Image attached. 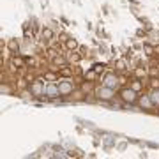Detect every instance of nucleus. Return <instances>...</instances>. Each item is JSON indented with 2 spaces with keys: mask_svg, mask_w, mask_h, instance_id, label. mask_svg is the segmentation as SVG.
I'll return each mask as SVG.
<instances>
[{
  "mask_svg": "<svg viewBox=\"0 0 159 159\" xmlns=\"http://www.w3.org/2000/svg\"><path fill=\"white\" fill-rule=\"evenodd\" d=\"M119 96L125 104H134V102H138V97H140L138 92L133 90L131 87H122V89L119 90Z\"/></svg>",
  "mask_w": 159,
  "mask_h": 159,
  "instance_id": "obj_1",
  "label": "nucleus"
},
{
  "mask_svg": "<svg viewBox=\"0 0 159 159\" xmlns=\"http://www.w3.org/2000/svg\"><path fill=\"white\" fill-rule=\"evenodd\" d=\"M94 96L99 99V101H111L115 97V89H110L106 85H101V87H96V90H94Z\"/></svg>",
  "mask_w": 159,
  "mask_h": 159,
  "instance_id": "obj_2",
  "label": "nucleus"
},
{
  "mask_svg": "<svg viewBox=\"0 0 159 159\" xmlns=\"http://www.w3.org/2000/svg\"><path fill=\"white\" fill-rule=\"evenodd\" d=\"M44 81H46L44 76H39V78L32 80V81H30V85H29L30 94H32V96H43V94H44V89H46Z\"/></svg>",
  "mask_w": 159,
  "mask_h": 159,
  "instance_id": "obj_3",
  "label": "nucleus"
},
{
  "mask_svg": "<svg viewBox=\"0 0 159 159\" xmlns=\"http://www.w3.org/2000/svg\"><path fill=\"white\" fill-rule=\"evenodd\" d=\"M101 81H102V85L110 87V89H119L120 76H117L115 73H104L102 74V78H101Z\"/></svg>",
  "mask_w": 159,
  "mask_h": 159,
  "instance_id": "obj_4",
  "label": "nucleus"
},
{
  "mask_svg": "<svg viewBox=\"0 0 159 159\" xmlns=\"http://www.w3.org/2000/svg\"><path fill=\"white\" fill-rule=\"evenodd\" d=\"M58 90L60 96H71L74 92V83L71 81V78H62L58 81Z\"/></svg>",
  "mask_w": 159,
  "mask_h": 159,
  "instance_id": "obj_5",
  "label": "nucleus"
},
{
  "mask_svg": "<svg viewBox=\"0 0 159 159\" xmlns=\"http://www.w3.org/2000/svg\"><path fill=\"white\" fill-rule=\"evenodd\" d=\"M44 94L48 97H57L60 96V90H58V81H50L44 89Z\"/></svg>",
  "mask_w": 159,
  "mask_h": 159,
  "instance_id": "obj_6",
  "label": "nucleus"
},
{
  "mask_svg": "<svg viewBox=\"0 0 159 159\" xmlns=\"http://www.w3.org/2000/svg\"><path fill=\"white\" fill-rule=\"evenodd\" d=\"M73 74H74V69L69 67L67 64L60 66V69H58V76L60 78H73Z\"/></svg>",
  "mask_w": 159,
  "mask_h": 159,
  "instance_id": "obj_7",
  "label": "nucleus"
},
{
  "mask_svg": "<svg viewBox=\"0 0 159 159\" xmlns=\"http://www.w3.org/2000/svg\"><path fill=\"white\" fill-rule=\"evenodd\" d=\"M25 64H27L25 58L16 57V55H12V57H11V67L12 69H21V67H25Z\"/></svg>",
  "mask_w": 159,
  "mask_h": 159,
  "instance_id": "obj_8",
  "label": "nucleus"
},
{
  "mask_svg": "<svg viewBox=\"0 0 159 159\" xmlns=\"http://www.w3.org/2000/svg\"><path fill=\"white\" fill-rule=\"evenodd\" d=\"M138 102H140V106H142V108H147V110H150L154 106L152 99H150V94H148V96H140V97H138Z\"/></svg>",
  "mask_w": 159,
  "mask_h": 159,
  "instance_id": "obj_9",
  "label": "nucleus"
},
{
  "mask_svg": "<svg viewBox=\"0 0 159 159\" xmlns=\"http://www.w3.org/2000/svg\"><path fill=\"white\" fill-rule=\"evenodd\" d=\"M129 87L133 89V90H136L138 94L145 89V83H143V80H138V78H134V80H131L129 81Z\"/></svg>",
  "mask_w": 159,
  "mask_h": 159,
  "instance_id": "obj_10",
  "label": "nucleus"
},
{
  "mask_svg": "<svg viewBox=\"0 0 159 159\" xmlns=\"http://www.w3.org/2000/svg\"><path fill=\"white\" fill-rule=\"evenodd\" d=\"M99 76H101V74L97 73V71H96L94 67L87 69L85 73H83V78H85V80H89V81H96V80L99 78Z\"/></svg>",
  "mask_w": 159,
  "mask_h": 159,
  "instance_id": "obj_11",
  "label": "nucleus"
},
{
  "mask_svg": "<svg viewBox=\"0 0 159 159\" xmlns=\"http://www.w3.org/2000/svg\"><path fill=\"white\" fill-rule=\"evenodd\" d=\"M94 90H96V85H94V81L83 80V83H81V92H83V94H89V92H92V94H94Z\"/></svg>",
  "mask_w": 159,
  "mask_h": 159,
  "instance_id": "obj_12",
  "label": "nucleus"
},
{
  "mask_svg": "<svg viewBox=\"0 0 159 159\" xmlns=\"http://www.w3.org/2000/svg\"><path fill=\"white\" fill-rule=\"evenodd\" d=\"M7 48H9V51H11L12 55H16L18 51H20V44H18L16 39H9L7 41Z\"/></svg>",
  "mask_w": 159,
  "mask_h": 159,
  "instance_id": "obj_13",
  "label": "nucleus"
},
{
  "mask_svg": "<svg viewBox=\"0 0 159 159\" xmlns=\"http://www.w3.org/2000/svg\"><path fill=\"white\" fill-rule=\"evenodd\" d=\"M44 78H46V81H58V73L57 71H53V69H50V71H46L44 73Z\"/></svg>",
  "mask_w": 159,
  "mask_h": 159,
  "instance_id": "obj_14",
  "label": "nucleus"
},
{
  "mask_svg": "<svg viewBox=\"0 0 159 159\" xmlns=\"http://www.w3.org/2000/svg\"><path fill=\"white\" fill-rule=\"evenodd\" d=\"M41 35H43V39L44 41H51L53 39V35H55V32H53L50 27H44V29L41 30Z\"/></svg>",
  "mask_w": 159,
  "mask_h": 159,
  "instance_id": "obj_15",
  "label": "nucleus"
},
{
  "mask_svg": "<svg viewBox=\"0 0 159 159\" xmlns=\"http://www.w3.org/2000/svg\"><path fill=\"white\" fill-rule=\"evenodd\" d=\"M66 48H67L69 51H74V50H78L80 44H78V41L73 39V37H67V41H66Z\"/></svg>",
  "mask_w": 159,
  "mask_h": 159,
  "instance_id": "obj_16",
  "label": "nucleus"
},
{
  "mask_svg": "<svg viewBox=\"0 0 159 159\" xmlns=\"http://www.w3.org/2000/svg\"><path fill=\"white\" fill-rule=\"evenodd\" d=\"M51 64L60 67V66H64V64H66V58H64L62 55H57V53H55V55H51Z\"/></svg>",
  "mask_w": 159,
  "mask_h": 159,
  "instance_id": "obj_17",
  "label": "nucleus"
},
{
  "mask_svg": "<svg viewBox=\"0 0 159 159\" xmlns=\"http://www.w3.org/2000/svg\"><path fill=\"white\" fill-rule=\"evenodd\" d=\"M150 99H152L154 106H159V89H152L150 90Z\"/></svg>",
  "mask_w": 159,
  "mask_h": 159,
  "instance_id": "obj_18",
  "label": "nucleus"
},
{
  "mask_svg": "<svg viewBox=\"0 0 159 159\" xmlns=\"http://www.w3.org/2000/svg\"><path fill=\"white\" fill-rule=\"evenodd\" d=\"M69 62H71V64H80V62H81V55L76 53V50L71 51V55H69Z\"/></svg>",
  "mask_w": 159,
  "mask_h": 159,
  "instance_id": "obj_19",
  "label": "nucleus"
},
{
  "mask_svg": "<svg viewBox=\"0 0 159 159\" xmlns=\"http://www.w3.org/2000/svg\"><path fill=\"white\" fill-rule=\"evenodd\" d=\"M143 51H145V55H147V57H150V58L156 55V48H154V46H150V44H143Z\"/></svg>",
  "mask_w": 159,
  "mask_h": 159,
  "instance_id": "obj_20",
  "label": "nucleus"
},
{
  "mask_svg": "<svg viewBox=\"0 0 159 159\" xmlns=\"http://www.w3.org/2000/svg\"><path fill=\"white\" fill-rule=\"evenodd\" d=\"M145 76H147V71H145L143 67H136V69H134V78H138V80H143Z\"/></svg>",
  "mask_w": 159,
  "mask_h": 159,
  "instance_id": "obj_21",
  "label": "nucleus"
},
{
  "mask_svg": "<svg viewBox=\"0 0 159 159\" xmlns=\"http://www.w3.org/2000/svg\"><path fill=\"white\" fill-rule=\"evenodd\" d=\"M92 67H94V69L97 71V73L101 74V73H104V69H106V64H102V62H97V64H94Z\"/></svg>",
  "mask_w": 159,
  "mask_h": 159,
  "instance_id": "obj_22",
  "label": "nucleus"
},
{
  "mask_svg": "<svg viewBox=\"0 0 159 159\" xmlns=\"http://www.w3.org/2000/svg\"><path fill=\"white\" fill-rule=\"evenodd\" d=\"M115 71H119V73L125 71V62L124 60H117V64H115Z\"/></svg>",
  "mask_w": 159,
  "mask_h": 159,
  "instance_id": "obj_23",
  "label": "nucleus"
},
{
  "mask_svg": "<svg viewBox=\"0 0 159 159\" xmlns=\"http://www.w3.org/2000/svg\"><path fill=\"white\" fill-rule=\"evenodd\" d=\"M148 85H150V89H159V76L157 78H150L148 80Z\"/></svg>",
  "mask_w": 159,
  "mask_h": 159,
  "instance_id": "obj_24",
  "label": "nucleus"
},
{
  "mask_svg": "<svg viewBox=\"0 0 159 159\" xmlns=\"http://www.w3.org/2000/svg\"><path fill=\"white\" fill-rule=\"evenodd\" d=\"M25 60H27V64H29V66H34V67L37 66V62H35V58H32V57H27Z\"/></svg>",
  "mask_w": 159,
  "mask_h": 159,
  "instance_id": "obj_25",
  "label": "nucleus"
},
{
  "mask_svg": "<svg viewBox=\"0 0 159 159\" xmlns=\"http://www.w3.org/2000/svg\"><path fill=\"white\" fill-rule=\"evenodd\" d=\"M2 92H4V94H9V92H11V87L9 85H2Z\"/></svg>",
  "mask_w": 159,
  "mask_h": 159,
  "instance_id": "obj_26",
  "label": "nucleus"
},
{
  "mask_svg": "<svg viewBox=\"0 0 159 159\" xmlns=\"http://www.w3.org/2000/svg\"><path fill=\"white\" fill-rule=\"evenodd\" d=\"M25 37H32V32L30 30H25Z\"/></svg>",
  "mask_w": 159,
  "mask_h": 159,
  "instance_id": "obj_27",
  "label": "nucleus"
}]
</instances>
